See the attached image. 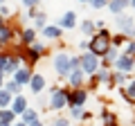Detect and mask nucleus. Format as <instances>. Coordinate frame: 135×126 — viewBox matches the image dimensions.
<instances>
[{
	"mask_svg": "<svg viewBox=\"0 0 135 126\" xmlns=\"http://www.w3.org/2000/svg\"><path fill=\"white\" fill-rule=\"evenodd\" d=\"M108 7H110V11H113V14H119V11L126 7V2H110Z\"/></svg>",
	"mask_w": 135,
	"mask_h": 126,
	"instance_id": "19",
	"label": "nucleus"
},
{
	"mask_svg": "<svg viewBox=\"0 0 135 126\" xmlns=\"http://www.w3.org/2000/svg\"><path fill=\"white\" fill-rule=\"evenodd\" d=\"M81 81H83V70L81 68L72 70V72H70V83H72V86H79Z\"/></svg>",
	"mask_w": 135,
	"mask_h": 126,
	"instance_id": "12",
	"label": "nucleus"
},
{
	"mask_svg": "<svg viewBox=\"0 0 135 126\" xmlns=\"http://www.w3.org/2000/svg\"><path fill=\"white\" fill-rule=\"evenodd\" d=\"M5 90H7V92H9V95H11V92H18V90H20V86H18V83H16V81H7Z\"/></svg>",
	"mask_w": 135,
	"mask_h": 126,
	"instance_id": "20",
	"label": "nucleus"
},
{
	"mask_svg": "<svg viewBox=\"0 0 135 126\" xmlns=\"http://www.w3.org/2000/svg\"><path fill=\"white\" fill-rule=\"evenodd\" d=\"M128 97H131V99H135V81L128 86Z\"/></svg>",
	"mask_w": 135,
	"mask_h": 126,
	"instance_id": "24",
	"label": "nucleus"
},
{
	"mask_svg": "<svg viewBox=\"0 0 135 126\" xmlns=\"http://www.w3.org/2000/svg\"><path fill=\"white\" fill-rule=\"evenodd\" d=\"M29 81H32V72H29V68H20V70H16V83H18V86L29 83Z\"/></svg>",
	"mask_w": 135,
	"mask_h": 126,
	"instance_id": "7",
	"label": "nucleus"
},
{
	"mask_svg": "<svg viewBox=\"0 0 135 126\" xmlns=\"http://www.w3.org/2000/svg\"><path fill=\"white\" fill-rule=\"evenodd\" d=\"M5 63H7V56H5V54H0V72H2V68H5Z\"/></svg>",
	"mask_w": 135,
	"mask_h": 126,
	"instance_id": "28",
	"label": "nucleus"
},
{
	"mask_svg": "<svg viewBox=\"0 0 135 126\" xmlns=\"http://www.w3.org/2000/svg\"><path fill=\"white\" fill-rule=\"evenodd\" d=\"M11 119H14V113H11V110H0V122L11 124Z\"/></svg>",
	"mask_w": 135,
	"mask_h": 126,
	"instance_id": "18",
	"label": "nucleus"
},
{
	"mask_svg": "<svg viewBox=\"0 0 135 126\" xmlns=\"http://www.w3.org/2000/svg\"><path fill=\"white\" fill-rule=\"evenodd\" d=\"M25 110H27V101H25V97H16L14 101H11V113H14V115H23Z\"/></svg>",
	"mask_w": 135,
	"mask_h": 126,
	"instance_id": "6",
	"label": "nucleus"
},
{
	"mask_svg": "<svg viewBox=\"0 0 135 126\" xmlns=\"http://www.w3.org/2000/svg\"><path fill=\"white\" fill-rule=\"evenodd\" d=\"M34 122H38V119H36V113H34V110H25V113H23V124H25V126H27V124L32 126Z\"/></svg>",
	"mask_w": 135,
	"mask_h": 126,
	"instance_id": "14",
	"label": "nucleus"
},
{
	"mask_svg": "<svg viewBox=\"0 0 135 126\" xmlns=\"http://www.w3.org/2000/svg\"><path fill=\"white\" fill-rule=\"evenodd\" d=\"M131 54H135V43H128V54L126 56H131Z\"/></svg>",
	"mask_w": 135,
	"mask_h": 126,
	"instance_id": "30",
	"label": "nucleus"
},
{
	"mask_svg": "<svg viewBox=\"0 0 135 126\" xmlns=\"http://www.w3.org/2000/svg\"><path fill=\"white\" fill-rule=\"evenodd\" d=\"M74 23H77V16H74V11H65V16L61 18V27L70 29V27H74Z\"/></svg>",
	"mask_w": 135,
	"mask_h": 126,
	"instance_id": "10",
	"label": "nucleus"
},
{
	"mask_svg": "<svg viewBox=\"0 0 135 126\" xmlns=\"http://www.w3.org/2000/svg\"><path fill=\"white\" fill-rule=\"evenodd\" d=\"M29 86H32V92H41L43 86H45V77H43V74H32Z\"/></svg>",
	"mask_w": 135,
	"mask_h": 126,
	"instance_id": "9",
	"label": "nucleus"
},
{
	"mask_svg": "<svg viewBox=\"0 0 135 126\" xmlns=\"http://www.w3.org/2000/svg\"><path fill=\"white\" fill-rule=\"evenodd\" d=\"M0 86H2V72H0Z\"/></svg>",
	"mask_w": 135,
	"mask_h": 126,
	"instance_id": "34",
	"label": "nucleus"
},
{
	"mask_svg": "<svg viewBox=\"0 0 135 126\" xmlns=\"http://www.w3.org/2000/svg\"><path fill=\"white\" fill-rule=\"evenodd\" d=\"M104 5H106V2H101V0H92V2H90V7H92V9H101Z\"/></svg>",
	"mask_w": 135,
	"mask_h": 126,
	"instance_id": "22",
	"label": "nucleus"
},
{
	"mask_svg": "<svg viewBox=\"0 0 135 126\" xmlns=\"http://www.w3.org/2000/svg\"><path fill=\"white\" fill-rule=\"evenodd\" d=\"M23 41L25 43H34V29H25L23 32Z\"/></svg>",
	"mask_w": 135,
	"mask_h": 126,
	"instance_id": "21",
	"label": "nucleus"
},
{
	"mask_svg": "<svg viewBox=\"0 0 135 126\" xmlns=\"http://www.w3.org/2000/svg\"><path fill=\"white\" fill-rule=\"evenodd\" d=\"M45 23V16L43 14H36V25H38V27H41V25H43Z\"/></svg>",
	"mask_w": 135,
	"mask_h": 126,
	"instance_id": "27",
	"label": "nucleus"
},
{
	"mask_svg": "<svg viewBox=\"0 0 135 126\" xmlns=\"http://www.w3.org/2000/svg\"><path fill=\"white\" fill-rule=\"evenodd\" d=\"M117 25H119L128 36L135 34V23H133V18H128V16H119V18H117Z\"/></svg>",
	"mask_w": 135,
	"mask_h": 126,
	"instance_id": "4",
	"label": "nucleus"
},
{
	"mask_svg": "<svg viewBox=\"0 0 135 126\" xmlns=\"http://www.w3.org/2000/svg\"><path fill=\"white\" fill-rule=\"evenodd\" d=\"M16 68H18V59H9L7 56V63H5V68H2V72H16Z\"/></svg>",
	"mask_w": 135,
	"mask_h": 126,
	"instance_id": "13",
	"label": "nucleus"
},
{
	"mask_svg": "<svg viewBox=\"0 0 135 126\" xmlns=\"http://www.w3.org/2000/svg\"><path fill=\"white\" fill-rule=\"evenodd\" d=\"M68 101L72 104V108H79L83 101H86V92H83V90H77V92H72V95L68 97Z\"/></svg>",
	"mask_w": 135,
	"mask_h": 126,
	"instance_id": "8",
	"label": "nucleus"
},
{
	"mask_svg": "<svg viewBox=\"0 0 135 126\" xmlns=\"http://www.w3.org/2000/svg\"><path fill=\"white\" fill-rule=\"evenodd\" d=\"M0 126H11V124H5V122H0Z\"/></svg>",
	"mask_w": 135,
	"mask_h": 126,
	"instance_id": "33",
	"label": "nucleus"
},
{
	"mask_svg": "<svg viewBox=\"0 0 135 126\" xmlns=\"http://www.w3.org/2000/svg\"><path fill=\"white\" fill-rule=\"evenodd\" d=\"M32 126H43V124H41V122H34V124Z\"/></svg>",
	"mask_w": 135,
	"mask_h": 126,
	"instance_id": "32",
	"label": "nucleus"
},
{
	"mask_svg": "<svg viewBox=\"0 0 135 126\" xmlns=\"http://www.w3.org/2000/svg\"><path fill=\"white\" fill-rule=\"evenodd\" d=\"M72 115L74 117H81V108H72Z\"/></svg>",
	"mask_w": 135,
	"mask_h": 126,
	"instance_id": "31",
	"label": "nucleus"
},
{
	"mask_svg": "<svg viewBox=\"0 0 135 126\" xmlns=\"http://www.w3.org/2000/svg\"><path fill=\"white\" fill-rule=\"evenodd\" d=\"M9 38H11V29L7 25H2L0 27V43H9Z\"/></svg>",
	"mask_w": 135,
	"mask_h": 126,
	"instance_id": "15",
	"label": "nucleus"
},
{
	"mask_svg": "<svg viewBox=\"0 0 135 126\" xmlns=\"http://www.w3.org/2000/svg\"><path fill=\"white\" fill-rule=\"evenodd\" d=\"M54 70H56L61 77L72 72V65H70V54H56L54 56Z\"/></svg>",
	"mask_w": 135,
	"mask_h": 126,
	"instance_id": "1",
	"label": "nucleus"
},
{
	"mask_svg": "<svg viewBox=\"0 0 135 126\" xmlns=\"http://www.w3.org/2000/svg\"><path fill=\"white\" fill-rule=\"evenodd\" d=\"M106 59H108V61H115V50H108V52H106Z\"/></svg>",
	"mask_w": 135,
	"mask_h": 126,
	"instance_id": "26",
	"label": "nucleus"
},
{
	"mask_svg": "<svg viewBox=\"0 0 135 126\" xmlns=\"http://www.w3.org/2000/svg\"><path fill=\"white\" fill-rule=\"evenodd\" d=\"M90 50H92V54H106L108 52V34L106 32H101V36H97V38H92L90 41Z\"/></svg>",
	"mask_w": 135,
	"mask_h": 126,
	"instance_id": "2",
	"label": "nucleus"
},
{
	"mask_svg": "<svg viewBox=\"0 0 135 126\" xmlns=\"http://www.w3.org/2000/svg\"><path fill=\"white\" fill-rule=\"evenodd\" d=\"M81 27H83V32H86V34H90V32H92V23H88V20L81 25Z\"/></svg>",
	"mask_w": 135,
	"mask_h": 126,
	"instance_id": "23",
	"label": "nucleus"
},
{
	"mask_svg": "<svg viewBox=\"0 0 135 126\" xmlns=\"http://www.w3.org/2000/svg\"><path fill=\"white\" fill-rule=\"evenodd\" d=\"M81 70L86 74H92L97 70V56L92 52H88V54H81Z\"/></svg>",
	"mask_w": 135,
	"mask_h": 126,
	"instance_id": "3",
	"label": "nucleus"
},
{
	"mask_svg": "<svg viewBox=\"0 0 135 126\" xmlns=\"http://www.w3.org/2000/svg\"><path fill=\"white\" fill-rule=\"evenodd\" d=\"M16 126H25V124H16Z\"/></svg>",
	"mask_w": 135,
	"mask_h": 126,
	"instance_id": "36",
	"label": "nucleus"
},
{
	"mask_svg": "<svg viewBox=\"0 0 135 126\" xmlns=\"http://www.w3.org/2000/svg\"><path fill=\"white\" fill-rule=\"evenodd\" d=\"M9 101H11V95L5 90V88H0V106H2V108L9 106Z\"/></svg>",
	"mask_w": 135,
	"mask_h": 126,
	"instance_id": "17",
	"label": "nucleus"
},
{
	"mask_svg": "<svg viewBox=\"0 0 135 126\" xmlns=\"http://www.w3.org/2000/svg\"><path fill=\"white\" fill-rule=\"evenodd\" d=\"M65 104H68V95L61 92V90H54L52 92V106L54 108H63Z\"/></svg>",
	"mask_w": 135,
	"mask_h": 126,
	"instance_id": "5",
	"label": "nucleus"
},
{
	"mask_svg": "<svg viewBox=\"0 0 135 126\" xmlns=\"http://www.w3.org/2000/svg\"><path fill=\"white\" fill-rule=\"evenodd\" d=\"M117 68L124 70V72H126V70H131V68H133V59L126 56V54H124V56H117Z\"/></svg>",
	"mask_w": 135,
	"mask_h": 126,
	"instance_id": "11",
	"label": "nucleus"
},
{
	"mask_svg": "<svg viewBox=\"0 0 135 126\" xmlns=\"http://www.w3.org/2000/svg\"><path fill=\"white\" fill-rule=\"evenodd\" d=\"M97 79H101V81H106V79H108V72H106V70H99V74H97Z\"/></svg>",
	"mask_w": 135,
	"mask_h": 126,
	"instance_id": "25",
	"label": "nucleus"
},
{
	"mask_svg": "<svg viewBox=\"0 0 135 126\" xmlns=\"http://www.w3.org/2000/svg\"><path fill=\"white\" fill-rule=\"evenodd\" d=\"M0 27H2V16H0Z\"/></svg>",
	"mask_w": 135,
	"mask_h": 126,
	"instance_id": "35",
	"label": "nucleus"
},
{
	"mask_svg": "<svg viewBox=\"0 0 135 126\" xmlns=\"http://www.w3.org/2000/svg\"><path fill=\"white\" fill-rule=\"evenodd\" d=\"M54 126H70V124H68V119H56Z\"/></svg>",
	"mask_w": 135,
	"mask_h": 126,
	"instance_id": "29",
	"label": "nucleus"
},
{
	"mask_svg": "<svg viewBox=\"0 0 135 126\" xmlns=\"http://www.w3.org/2000/svg\"><path fill=\"white\" fill-rule=\"evenodd\" d=\"M43 32H45V36H47V38H59V34H61V27H52V25H50V27H45Z\"/></svg>",
	"mask_w": 135,
	"mask_h": 126,
	"instance_id": "16",
	"label": "nucleus"
}]
</instances>
